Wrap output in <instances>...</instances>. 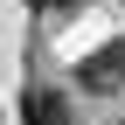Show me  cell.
Wrapping results in <instances>:
<instances>
[{
    "label": "cell",
    "mask_w": 125,
    "mask_h": 125,
    "mask_svg": "<svg viewBox=\"0 0 125 125\" xmlns=\"http://www.w3.org/2000/svg\"><path fill=\"white\" fill-rule=\"evenodd\" d=\"M76 83H83V90H118L125 83V35L104 42V49H90L83 62H76Z\"/></svg>",
    "instance_id": "obj_1"
},
{
    "label": "cell",
    "mask_w": 125,
    "mask_h": 125,
    "mask_svg": "<svg viewBox=\"0 0 125 125\" xmlns=\"http://www.w3.org/2000/svg\"><path fill=\"white\" fill-rule=\"evenodd\" d=\"M21 125H76V104L49 83H28L21 90Z\"/></svg>",
    "instance_id": "obj_2"
},
{
    "label": "cell",
    "mask_w": 125,
    "mask_h": 125,
    "mask_svg": "<svg viewBox=\"0 0 125 125\" xmlns=\"http://www.w3.org/2000/svg\"><path fill=\"white\" fill-rule=\"evenodd\" d=\"M35 7H42V14H76L83 0H35Z\"/></svg>",
    "instance_id": "obj_3"
}]
</instances>
